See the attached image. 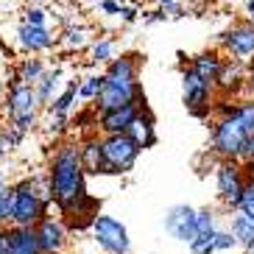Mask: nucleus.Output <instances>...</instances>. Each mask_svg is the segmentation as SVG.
<instances>
[{
	"label": "nucleus",
	"mask_w": 254,
	"mask_h": 254,
	"mask_svg": "<svg viewBox=\"0 0 254 254\" xmlns=\"http://www.w3.org/2000/svg\"><path fill=\"white\" fill-rule=\"evenodd\" d=\"M95 28L90 23H84L75 17L73 23H67L62 28L59 34V48H64V53H84L87 48L92 45V39H95Z\"/></svg>",
	"instance_id": "nucleus-15"
},
{
	"label": "nucleus",
	"mask_w": 254,
	"mask_h": 254,
	"mask_svg": "<svg viewBox=\"0 0 254 254\" xmlns=\"http://www.w3.org/2000/svg\"><path fill=\"white\" fill-rule=\"evenodd\" d=\"M48 8L45 6H37V3H34V6H28L23 11V20H20V23H28V25H48Z\"/></svg>",
	"instance_id": "nucleus-28"
},
{
	"label": "nucleus",
	"mask_w": 254,
	"mask_h": 254,
	"mask_svg": "<svg viewBox=\"0 0 254 254\" xmlns=\"http://www.w3.org/2000/svg\"><path fill=\"white\" fill-rule=\"evenodd\" d=\"M148 101L140 98V101H131V104H123V106H115V109H104L98 112V134H120L131 126V120L140 115V106H145Z\"/></svg>",
	"instance_id": "nucleus-12"
},
{
	"label": "nucleus",
	"mask_w": 254,
	"mask_h": 254,
	"mask_svg": "<svg viewBox=\"0 0 254 254\" xmlns=\"http://www.w3.org/2000/svg\"><path fill=\"white\" fill-rule=\"evenodd\" d=\"M229 232L235 235L238 246H243V249L254 246V218L252 215L235 209V212H232V221H229Z\"/></svg>",
	"instance_id": "nucleus-24"
},
{
	"label": "nucleus",
	"mask_w": 254,
	"mask_h": 254,
	"mask_svg": "<svg viewBox=\"0 0 254 254\" xmlns=\"http://www.w3.org/2000/svg\"><path fill=\"white\" fill-rule=\"evenodd\" d=\"M162 224H165V232L173 240H179V243H190L198 235L195 232V209L190 204H173V207H168Z\"/></svg>",
	"instance_id": "nucleus-11"
},
{
	"label": "nucleus",
	"mask_w": 254,
	"mask_h": 254,
	"mask_svg": "<svg viewBox=\"0 0 254 254\" xmlns=\"http://www.w3.org/2000/svg\"><path fill=\"white\" fill-rule=\"evenodd\" d=\"M238 246V240L229 229H215V252H226V249Z\"/></svg>",
	"instance_id": "nucleus-32"
},
{
	"label": "nucleus",
	"mask_w": 254,
	"mask_h": 254,
	"mask_svg": "<svg viewBox=\"0 0 254 254\" xmlns=\"http://www.w3.org/2000/svg\"><path fill=\"white\" fill-rule=\"evenodd\" d=\"M246 73H249V64H246V62L224 56V64H221V70H218V78H215L218 95L240 98V95H243V84H246Z\"/></svg>",
	"instance_id": "nucleus-14"
},
{
	"label": "nucleus",
	"mask_w": 254,
	"mask_h": 254,
	"mask_svg": "<svg viewBox=\"0 0 254 254\" xmlns=\"http://www.w3.org/2000/svg\"><path fill=\"white\" fill-rule=\"evenodd\" d=\"M78 154L87 176H104V148H101V134H87L78 140Z\"/></svg>",
	"instance_id": "nucleus-18"
},
{
	"label": "nucleus",
	"mask_w": 254,
	"mask_h": 254,
	"mask_svg": "<svg viewBox=\"0 0 254 254\" xmlns=\"http://www.w3.org/2000/svg\"><path fill=\"white\" fill-rule=\"evenodd\" d=\"M126 134L131 137L142 151L157 145V140H159V137H157V118H154V112L148 109V104L140 106V115L131 120V126L126 128Z\"/></svg>",
	"instance_id": "nucleus-16"
},
{
	"label": "nucleus",
	"mask_w": 254,
	"mask_h": 254,
	"mask_svg": "<svg viewBox=\"0 0 254 254\" xmlns=\"http://www.w3.org/2000/svg\"><path fill=\"white\" fill-rule=\"evenodd\" d=\"M8 240H11V254H37L39 252L34 226L11 224V226H8Z\"/></svg>",
	"instance_id": "nucleus-21"
},
{
	"label": "nucleus",
	"mask_w": 254,
	"mask_h": 254,
	"mask_svg": "<svg viewBox=\"0 0 254 254\" xmlns=\"http://www.w3.org/2000/svg\"><path fill=\"white\" fill-rule=\"evenodd\" d=\"M145 98L140 78H118V75H104V84L98 90L95 101H92V109L95 112H104V109H115V106L131 104V101H140Z\"/></svg>",
	"instance_id": "nucleus-6"
},
{
	"label": "nucleus",
	"mask_w": 254,
	"mask_h": 254,
	"mask_svg": "<svg viewBox=\"0 0 254 254\" xmlns=\"http://www.w3.org/2000/svg\"><path fill=\"white\" fill-rule=\"evenodd\" d=\"M218 98L215 81H207L204 75H198L190 64L182 70V101H185V109L193 118L204 120L212 118V104Z\"/></svg>",
	"instance_id": "nucleus-4"
},
{
	"label": "nucleus",
	"mask_w": 254,
	"mask_h": 254,
	"mask_svg": "<svg viewBox=\"0 0 254 254\" xmlns=\"http://www.w3.org/2000/svg\"><path fill=\"white\" fill-rule=\"evenodd\" d=\"M34 232H37V243H39V252H48V254H62V249L67 246V226L62 218H51L45 215L42 221L34 224Z\"/></svg>",
	"instance_id": "nucleus-13"
},
{
	"label": "nucleus",
	"mask_w": 254,
	"mask_h": 254,
	"mask_svg": "<svg viewBox=\"0 0 254 254\" xmlns=\"http://www.w3.org/2000/svg\"><path fill=\"white\" fill-rule=\"evenodd\" d=\"M17 48L23 53H51L59 48V34H53L48 25H28L20 23L17 25Z\"/></svg>",
	"instance_id": "nucleus-10"
},
{
	"label": "nucleus",
	"mask_w": 254,
	"mask_h": 254,
	"mask_svg": "<svg viewBox=\"0 0 254 254\" xmlns=\"http://www.w3.org/2000/svg\"><path fill=\"white\" fill-rule=\"evenodd\" d=\"M187 246H190L193 254H215V229L212 232H198Z\"/></svg>",
	"instance_id": "nucleus-27"
},
{
	"label": "nucleus",
	"mask_w": 254,
	"mask_h": 254,
	"mask_svg": "<svg viewBox=\"0 0 254 254\" xmlns=\"http://www.w3.org/2000/svg\"><path fill=\"white\" fill-rule=\"evenodd\" d=\"M173 3H179V0H157V6H173Z\"/></svg>",
	"instance_id": "nucleus-38"
},
{
	"label": "nucleus",
	"mask_w": 254,
	"mask_h": 254,
	"mask_svg": "<svg viewBox=\"0 0 254 254\" xmlns=\"http://www.w3.org/2000/svg\"><path fill=\"white\" fill-rule=\"evenodd\" d=\"M212 229H218L215 226V209H209V207L195 209V232H212Z\"/></svg>",
	"instance_id": "nucleus-29"
},
{
	"label": "nucleus",
	"mask_w": 254,
	"mask_h": 254,
	"mask_svg": "<svg viewBox=\"0 0 254 254\" xmlns=\"http://www.w3.org/2000/svg\"><path fill=\"white\" fill-rule=\"evenodd\" d=\"M215 48L229 59L249 62L254 56V23L249 20H235L229 28H224L218 34Z\"/></svg>",
	"instance_id": "nucleus-9"
},
{
	"label": "nucleus",
	"mask_w": 254,
	"mask_h": 254,
	"mask_svg": "<svg viewBox=\"0 0 254 254\" xmlns=\"http://www.w3.org/2000/svg\"><path fill=\"white\" fill-rule=\"evenodd\" d=\"M78 81H81V75H70L67 84H64V90L59 95L53 98L51 104L45 106L48 112H62V115H70L75 109V101H78Z\"/></svg>",
	"instance_id": "nucleus-23"
},
{
	"label": "nucleus",
	"mask_w": 254,
	"mask_h": 254,
	"mask_svg": "<svg viewBox=\"0 0 254 254\" xmlns=\"http://www.w3.org/2000/svg\"><path fill=\"white\" fill-rule=\"evenodd\" d=\"M3 118L17 126L20 131L31 134L42 120V104L37 98L34 84L17 81V75L11 73V78L6 81V95H3Z\"/></svg>",
	"instance_id": "nucleus-2"
},
{
	"label": "nucleus",
	"mask_w": 254,
	"mask_h": 254,
	"mask_svg": "<svg viewBox=\"0 0 254 254\" xmlns=\"http://www.w3.org/2000/svg\"><path fill=\"white\" fill-rule=\"evenodd\" d=\"M90 232H92L95 246L104 249L106 254H128V249H131V238H128L126 224H120L115 215L98 212L90 224Z\"/></svg>",
	"instance_id": "nucleus-7"
},
{
	"label": "nucleus",
	"mask_w": 254,
	"mask_h": 254,
	"mask_svg": "<svg viewBox=\"0 0 254 254\" xmlns=\"http://www.w3.org/2000/svg\"><path fill=\"white\" fill-rule=\"evenodd\" d=\"M101 84H104V70H92V73L81 75V81H78V101H84V104H92L98 95V90H101Z\"/></svg>",
	"instance_id": "nucleus-25"
},
{
	"label": "nucleus",
	"mask_w": 254,
	"mask_h": 254,
	"mask_svg": "<svg viewBox=\"0 0 254 254\" xmlns=\"http://www.w3.org/2000/svg\"><path fill=\"white\" fill-rule=\"evenodd\" d=\"M123 3H126V0H98V11L106 14V17H118V11H120Z\"/></svg>",
	"instance_id": "nucleus-33"
},
{
	"label": "nucleus",
	"mask_w": 254,
	"mask_h": 254,
	"mask_svg": "<svg viewBox=\"0 0 254 254\" xmlns=\"http://www.w3.org/2000/svg\"><path fill=\"white\" fill-rule=\"evenodd\" d=\"M238 209L254 218V179H246V185H243V195H240Z\"/></svg>",
	"instance_id": "nucleus-31"
},
{
	"label": "nucleus",
	"mask_w": 254,
	"mask_h": 254,
	"mask_svg": "<svg viewBox=\"0 0 254 254\" xmlns=\"http://www.w3.org/2000/svg\"><path fill=\"white\" fill-rule=\"evenodd\" d=\"M243 185H246V173H243V162L240 159H218L215 165V187L218 198L224 201L229 212H235L243 195Z\"/></svg>",
	"instance_id": "nucleus-8"
},
{
	"label": "nucleus",
	"mask_w": 254,
	"mask_h": 254,
	"mask_svg": "<svg viewBox=\"0 0 254 254\" xmlns=\"http://www.w3.org/2000/svg\"><path fill=\"white\" fill-rule=\"evenodd\" d=\"M101 148H104V176H126V173H131L142 154V148L126 131L101 134Z\"/></svg>",
	"instance_id": "nucleus-3"
},
{
	"label": "nucleus",
	"mask_w": 254,
	"mask_h": 254,
	"mask_svg": "<svg viewBox=\"0 0 254 254\" xmlns=\"http://www.w3.org/2000/svg\"><path fill=\"white\" fill-rule=\"evenodd\" d=\"M37 254H48V252H37Z\"/></svg>",
	"instance_id": "nucleus-40"
},
{
	"label": "nucleus",
	"mask_w": 254,
	"mask_h": 254,
	"mask_svg": "<svg viewBox=\"0 0 254 254\" xmlns=\"http://www.w3.org/2000/svg\"><path fill=\"white\" fill-rule=\"evenodd\" d=\"M243 20H249V23H254V0H243Z\"/></svg>",
	"instance_id": "nucleus-36"
},
{
	"label": "nucleus",
	"mask_w": 254,
	"mask_h": 254,
	"mask_svg": "<svg viewBox=\"0 0 254 254\" xmlns=\"http://www.w3.org/2000/svg\"><path fill=\"white\" fill-rule=\"evenodd\" d=\"M87 53H90V64L92 67H104V64H109V62L118 56V39H115L112 34L95 37L92 39V45L87 48Z\"/></svg>",
	"instance_id": "nucleus-22"
},
{
	"label": "nucleus",
	"mask_w": 254,
	"mask_h": 254,
	"mask_svg": "<svg viewBox=\"0 0 254 254\" xmlns=\"http://www.w3.org/2000/svg\"><path fill=\"white\" fill-rule=\"evenodd\" d=\"M48 70V62L42 59V56H37V53H25L23 59H17V64L11 67V73L17 75V81L23 84H37L42 75H45Z\"/></svg>",
	"instance_id": "nucleus-19"
},
{
	"label": "nucleus",
	"mask_w": 254,
	"mask_h": 254,
	"mask_svg": "<svg viewBox=\"0 0 254 254\" xmlns=\"http://www.w3.org/2000/svg\"><path fill=\"white\" fill-rule=\"evenodd\" d=\"M45 173L53 204L62 212V207H67L75 195H81L87 190V173H84L81 154H78V140H62L53 148Z\"/></svg>",
	"instance_id": "nucleus-1"
},
{
	"label": "nucleus",
	"mask_w": 254,
	"mask_h": 254,
	"mask_svg": "<svg viewBox=\"0 0 254 254\" xmlns=\"http://www.w3.org/2000/svg\"><path fill=\"white\" fill-rule=\"evenodd\" d=\"M11 204H14V185L6 173H0V226L11 224Z\"/></svg>",
	"instance_id": "nucleus-26"
},
{
	"label": "nucleus",
	"mask_w": 254,
	"mask_h": 254,
	"mask_svg": "<svg viewBox=\"0 0 254 254\" xmlns=\"http://www.w3.org/2000/svg\"><path fill=\"white\" fill-rule=\"evenodd\" d=\"M240 162H254V134H249L246 142H243V151H240Z\"/></svg>",
	"instance_id": "nucleus-34"
},
{
	"label": "nucleus",
	"mask_w": 254,
	"mask_h": 254,
	"mask_svg": "<svg viewBox=\"0 0 254 254\" xmlns=\"http://www.w3.org/2000/svg\"><path fill=\"white\" fill-rule=\"evenodd\" d=\"M246 254H254V246H252V249H246Z\"/></svg>",
	"instance_id": "nucleus-39"
},
{
	"label": "nucleus",
	"mask_w": 254,
	"mask_h": 254,
	"mask_svg": "<svg viewBox=\"0 0 254 254\" xmlns=\"http://www.w3.org/2000/svg\"><path fill=\"white\" fill-rule=\"evenodd\" d=\"M140 14H142V8L137 6V3H123L115 20H120V25H134L137 20H140Z\"/></svg>",
	"instance_id": "nucleus-30"
},
{
	"label": "nucleus",
	"mask_w": 254,
	"mask_h": 254,
	"mask_svg": "<svg viewBox=\"0 0 254 254\" xmlns=\"http://www.w3.org/2000/svg\"><path fill=\"white\" fill-rule=\"evenodd\" d=\"M243 95L254 98V67H249V73H246V84H243Z\"/></svg>",
	"instance_id": "nucleus-35"
},
{
	"label": "nucleus",
	"mask_w": 254,
	"mask_h": 254,
	"mask_svg": "<svg viewBox=\"0 0 254 254\" xmlns=\"http://www.w3.org/2000/svg\"><path fill=\"white\" fill-rule=\"evenodd\" d=\"M64 84H67L64 64H62V62H56V64H48L45 75H42V78L34 84V90H37V98H39V104H42V109H45L53 98L64 90Z\"/></svg>",
	"instance_id": "nucleus-17"
},
{
	"label": "nucleus",
	"mask_w": 254,
	"mask_h": 254,
	"mask_svg": "<svg viewBox=\"0 0 254 254\" xmlns=\"http://www.w3.org/2000/svg\"><path fill=\"white\" fill-rule=\"evenodd\" d=\"M246 137V128L240 126V120L235 115L212 118V123H209V151L218 159H240Z\"/></svg>",
	"instance_id": "nucleus-5"
},
{
	"label": "nucleus",
	"mask_w": 254,
	"mask_h": 254,
	"mask_svg": "<svg viewBox=\"0 0 254 254\" xmlns=\"http://www.w3.org/2000/svg\"><path fill=\"white\" fill-rule=\"evenodd\" d=\"M8 154V145H6V140H3V134H0V159Z\"/></svg>",
	"instance_id": "nucleus-37"
},
{
	"label": "nucleus",
	"mask_w": 254,
	"mask_h": 254,
	"mask_svg": "<svg viewBox=\"0 0 254 254\" xmlns=\"http://www.w3.org/2000/svg\"><path fill=\"white\" fill-rule=\"evenodd\" d=\"M187 64H190L198 75H204L207 81H215L218 70L224 64V53L218 51V48H209V51H201V53H195V56H190Z\"/></svg>",
	"instance_id": "nucleus-20"
}]
</instances>
